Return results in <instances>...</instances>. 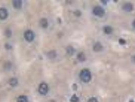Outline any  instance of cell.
I'll list each match as a JSON object with an SVG mask.
<instances>
[{
  "instance_id": "cell-1",
  "label": "cell",
  "mask_w": 135,
  "mask_h": 102,
  "mask_svg": "<svg viewBox=\"0 0 135 102\" xmlns=\"http://www.w3.org/2000/svg\"><path fill=\"white\" fill-rule=\"evenodd\" d=\"M80 78L83 82L85 83L89 82L91 78L90 71L88 69H82L80 73Z\"/></svg>"
},
{
  "instance_id": "cell-2",
  "label": "cell",
  "mask_w": 135,
  "mask_h": 102,
  "mask_svg": "<svg viewBox=\"0 0 135 102\" xmlns=\"http://www.w3.org/2000/svg\"><path fill=\"white\" fill-rule=\"evenodd\" d=\"M93 14L98 17H103L105 14L104 9L101 6H96L93 10Z\"/></svg>"
},
{
  "instance_id": "cell-3",
  "label": "cell",
  "mask_w": 135,
  "mask_h": 102,
  "mask_svg": "<svg viewBox=\"0 0 135 102\" xmlns=\"http://www.w3.org/2000/svg\"><path fill=\"white\" fill-rule=\"evenodd\" d=\"M24 37L28 42H32L35 38L34 32L31 30H27L24 33Z\"/></svg>"
},
{
  "instance_id": "cell-4",
  "label": "cell",
  "mask_w": 135,
  "mask_h": 102,
  "mask_svg": "<svg viewBox=\"0 0 135 102\" xmlns=\"http://www.w3.org/2000/svg\"><path fill=\"white\" fill-rule=\"evenodd\" d=\"M39 92L42 95H46L48 91V86L45 83H41L39 87Z\"/></svg>"
},
{
  "instance_id": "cell-5",
  "label": "cell",
  "mask_w": 135,
  "mask_h": 102,
  "mask_svg": "<svg viewBox=\"0 0 135 102\" xmlns=\"http://www.w3.org/2000/svg\"><path fill=\"white\" fill-rule=\"evenodd\" d=\"M8 15V11L6 9L4 8H0V19L2 20L5 19L7 18Z\"/></svg>"
},
{
  "instance_id": "cell-6",
  "label": "cell",
  "mask_w": 135,
  "mask_h": 102,
  "mask_svg": "<svg viewBox=\"0 0 135 102\" xmlns=\"http://www.w3.org/2000/svg\"><path fill=\"white\" fill-rule=\"evenodd\" d=\"M13 7L17 9H19L22 7V1L20 0H14L12 1Z\"/></svg>"
},
{
  "instance_id": "cell-7",
  "label": "cell",
  "mask_w": 135,
  "mask_h": 102,
  "mask_svg": "<svg viewBox=\"0 0 135 102\" xmlns=\"http://www.w3.org/2000/svg\"><path fill=\"white\" fill-rule=\"evenodd\" d=\"M122 8L126 11L130 12V11H132V10L133 9V5L131 3H126L123 6Z\"/></svg>"
},
{
  "instance_id": "cell-8",
  "label": "cell",
  "mask_w": 135,
  "mask_h": 102,
  "mask_svg": "<svg viewBox=\"0 0 135 102\" xmlns=\"http://www.w3.org/2000/svg\"><path fill=\"white\" fill-rule=\"evenodd\" d=\"M40 25L41 26V27L43 28H46L48 25V21H47V19L45 18H43L40 20Z\"/></svg>"
},
{
  "instance_id": "cell-9",
  "label": "cell",
  "mask_w": 135,
  "mask_h": 102,
  "mask_svg": "<svg viewBox=\"0 0 135 102\" xmlns=\"http://www.w3.org/2000/svg\"><path fill=\"white\" fill-rule=\"evenodd\" d=\"M104 31V32L106 34H111L112 31H113V29L111 27L109 26H105L103 28Z\"/></svg>"
},
{
  "instance_id": "cell-10",
  "label": "cell",
  "mask_w": 135,
  "mask_h": 102,
  "mask_svg": "<svg viewBox=\"0 0 135 102\" xmlns=\"http://www.w3.org/2000/svg\"><path fill=\"white\" fill-rule=\"evenodd\" d=\"M102 49H103V46L101 45V44L100 43H96L93 47V50L95 52L101 51Z\"/></svg>"
},
{
  "instance_id": "cell-11",
  "label": "cell",
  "mask_w": 135,
  "mask_h": 102,
  "mask_svg": "<svg viewBox=\"0 0 135 102\" xmlns=\"http://www.w3.org/2000/svg\"><path fill=\"white\" fill-rule=\"evenodd\" d=\"M9 84L12 86H15L18 83V81L16 78H12L9 80Z\"/></svg>"
},
{
  "instance_id": "cell-12",
  "label": "cell",
  "mask_w": 135,
  "mask_h": 102,
  "mask_svg": "<svg viewBox=\"0 0 135 102\" xmlns=\"http://www.w3.org/2000/svg\"><path fill=\"white\" fill-rule=\"evenodd\" d=\"M17 102H28V98L25 96H20L17 99Z\"/></svg>"
},
{
  "instance_id": "cell-13",
  "label": "cell",
  "mask_w": 135,
  "mask_h": 102,
  "mask_svg": "<svg viewBox=\"0 0 135 102\" xmlns=\"http://www.w3.org/2000/svg\"><path fill=\"white\" fill-rule=\"evenodd\" d=\"M77 58H78V60L79 61H83L85 60V56H84V55L82 53H81L79 54L78 55Z\"/></svg>"
},
{
  "instance_id": "cell-14",
  "label": "cell",
  "mask_w": 135,
  "mask_h": 102,
  "mask_svg": "<svg viewBox=\"0 0 135 102\" xmlns=\"http://www.w3.org/2000/svg\"><path fill=\"white\" fill-rule=\"evenodd\" d=\"M79 98L76 96V95H74L71 98L70 101L71 102H79Z\"/></svg>"
},
{
  "instance_id": "cell-15",
  "label": "cell",
  "mask_w": 135,
  "mask_h": 102,
  "mask_svg": "<svg viewBox=\"0 0 135 102\" xmlns=\"http://www.w3.org/2000/svg\"><path fill=\"white\" fill-rule=\"evenodd\" d=\"M67 52H68V54H70V55H72V54H73V53H74V49L72 48V47H69L68 48H67Z\"/></svg>"
},
{
  "instance_id": "cell-16",
  "label": "cell",
  "mask_w": 135,
  "mask_h": 102,
  "mask_svg": "<svg viewBox=\"0 0 135 102\" xmlns=\"http://www.w3.org/2000/svg\"><path fill=\"white\" fill-rule=\"evenodd\" d=\"M88 102H98V101L96 98H90V99H89V100L88 101Z\"/></svg>"
},
{
  "instance_id": "cell-17",
  "label": "cell",
  "mask_w": 135,
  "mask_h": 102,
  "mask_svg": "<svg viewBox=\"0 0 135 102\" xmlns=\"http://www.w3.org/2000/svg\"><path fill=\"white\" fill-rule=\"evenodd\" d=\"M119 43L121 45H124L126 44V41L125 40H124V39L122 38H120L119 40Z\"/></svg>"
},
{
  "instance_id": "cell-18",
  "label": "cell",
  "mask_w": 135,
  "mask_h": 102,
  "mask_svg": "<svg viewBox=\"0 0 135 102\" xmlns=\"http://www.w3.org/2000/svg\"><path fill=\"white\" fill-rule=\"evenodd\" d=\"M6 35L7 37H10L11 35V32L10 30H7L6 31Z\"/></svg>"
},
{
  "instance_id": "cell-19",
  "label": "cell",
  "mask_w": 135,
  "mask_h": 102,
  "mask_svg": "<svg viewBox=\"0 0 135 102\" xmlns=\"http://www.w3.org/2000/svg\"><path fill=\"white\" fill-rule=\"evenodd\" d=\"M133 27L134 28H135V20L133 22Z\"/></svg>"
},
{
  "instance_id": "cell-20",
  "label": "cell",
  "mask_w": 135,
  "mask_h": 102,
  "mask_svg": "<svg viewBox=\"0 0 135 102\" xmlns=\"http://www.w3.org/2000/svg\"><path fill=\"white\" fill-rule=\"evenodd\" d=\"M130 102H134V101H133V100H130Z\"/></svg>"
}]
</instances>
